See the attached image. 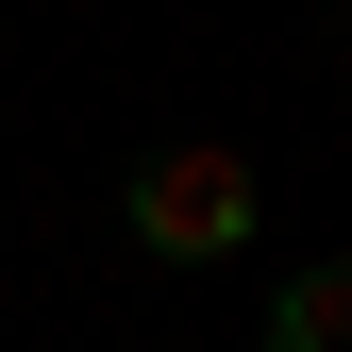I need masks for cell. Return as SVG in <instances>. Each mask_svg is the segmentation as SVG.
I'll return each mask as SVG.
<instances>
[{"instance_id":"6da1fadb","label":"cell","mask_w":352,"mask_h":352,"mask_svg":"<svg viewBox=\"0 0 352 352\" xmlns=\"http://www.w3.org/2000/svg\"><path fill=\"white\" fill-rule=\"evenodd\" d=\"M118 218H135V252H168V269H218V252L252 235V168L218 151V135H201V151H151Z\"/></svg>"},{"instance_id":"7a4b0ae2","label":"cell","mask_w":352,"mask_h":352,"mask_svg":"<svg viewBox=\"0 0 352 352\" xmlns=\"http://www.w3.org/2000/svg\"><path fill=\"white\" fill-rule=\"evenodd\" d=\"M269 336H285V352H352V252H319V269H285Z\"/></svg>"},{"instance_id":"3957f363","label":"cell","mask_w":352,"mask_h":352,"mask_svg":"<svg viewBox=\"0 0 352 352\" xmlns=\"http://www.w3.org/2000/svg\"><path fill=\"white\" fill-rule=\"evenodd\" d=\"M336 34H352V0H336Z\"/></svg>"}]
</instances>
